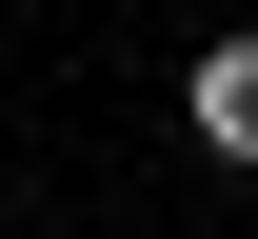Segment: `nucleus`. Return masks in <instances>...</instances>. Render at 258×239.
Returning a JSON list of instances; mask_svg holds the SVG:
<instances>
[{
	"label": "nucleus",
	"instance_id": "nucleus-1",
	"mask_svg": "<svg viewBox=\"0 0 258 239\" xmlns=\"http://www.w3.org/2000/svg\"><path fill=\"white\" fill-rule=\"evenodd\" d=\"M199 139H219V160H258V40H219V60H199Z\"/></svg>",
	"mask_w": 258,
	"mask_h": 239
}]
</instances>
